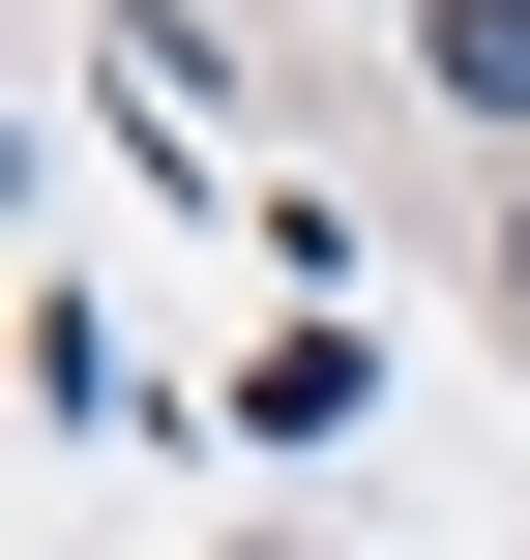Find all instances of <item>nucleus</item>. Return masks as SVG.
Here are the masks:
<instances>
[{
  "instance_id": "nucleus-1",
  "label": "nucleus",
  "mask_w": 530,
  "mask_h": 560,
  "mask_svg": "<svg viewBox=\"0 0 530 560\" xmlns=\"http://www.w3.org/2000/svg\"><path fill=\"white\" fill-rule=\"evenodd\" d=\"M413 59H443L472 118H530V0H413Z\"/></svg>"
},
{
  "instance_id": "nucleus-2",
  "label": "nucleus",
  "mask_w": 530,
  "mask_h": 560,
  "mask_svg": "<svg viewBox=\"0 0 530 560\" xmlns=\"http://www.w3.org/2000/svg\"><path fill=\"white\" fill-rule=\"evenodd\" d=\"M502 295H530V207H502Z\"/></svg>"
},
{
  "instance_id": "nucleus-3",
  "label": "nucleus",
  "mask_w": 530,
  "mask_h": 560,
  "mask_svg": "<svg viewBox=\"0 0 530 560\" xmlns=\"http://www.w3.org/2000/svg\"><path fill=\"white\" fill-rule=\"evenodd\" d=\"M266 560H295V532H266Z\"/></svg>"
}]
</instances>
